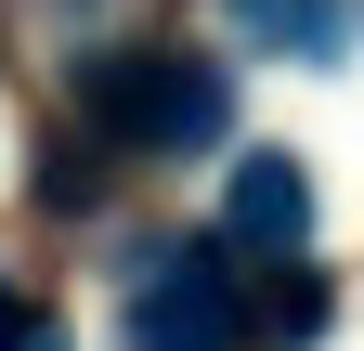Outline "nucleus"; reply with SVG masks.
<instances>
[{
  "label": "nucleus",
  "mask_w": 364,
  "mask_h": 351,
  "mask_svg": "<svg viewBox=\"0 0 364 351\" xmlns=\"http://www.w3.org/2000/svg\"><path fill=\"white\" fill-rule=\"evenodd\" d=\"M78 117L105 130L117 156H196L235 130V78L169 53V39H130V53H91L78 65Z\"/></svg>",
  "instance_id": "f257e3e1"
},
{
  "label": "nucleus",
  "mask_w": 364,
  "mask_h": 351,
  "mask_svg": "<svg viewBox=\"0 0 364 351\" xmlns=\"http://www.w3.org/2000/svg\"><path fill=\"white\" fill-rule=\"evenodd\" d=\"M247 286L221 247H169L144 260V286H130V351H247Z\"/></svg>",
  "instance_id": "f03ea898"
},
{
  "label": "nucleus",
  "mask_w": 364,
  "mask_h": 351,
  "mask_svg": "<svg viewBox=\"0 0 364 351\" xmlns=\"http://www.w3.org/2000/svg\"><path fill=\"white\" fill-rule=\"evenodd\" d=\"M221 234H235V247H273V260H287L299 234H312V183H299V156H247L235 169V195H221Z\"/></svg>",
  "instance_id": "7ed1b4c3"
},
{
  "label": "nucleus",
  "mask_w": 364,
  "mask_h": 351,
  "mask_svg": "<svg viewBox=\"0 0 364 351\" xmlns=\"http://www.w3.org/2000/svg\"><path fill=\"white\" fill-rule=\"evenodd\" d=\"M260 53H287V65H338L351 39H364V0H221Z\"/></svg>",
  "instance_id": "20e7f679"
},
{
  "label": "nucleus",
  "mask_w": 364,
  "mask_h": 351,
  "mask_svg": "<svg viewBox=\"0 0 364 351\" xmlns=\"http://www.w3.org/2000/svg\"><path fill=\"white\" fill-rule=\"evenodd\" d=\"M0 351H65V325H53V313H26V299H14V313H0Z\"/></svg>",
  "instance_id": "39448f33"
},
{
  "label": "nucleus",
  "mask_w": 364,
  "mask_h": 351,
  "mask_svg": "<svg viewBox=\"0 0 364 351\" xmlns=\"http://www.w3.org/2000/svg\"><path fill=\"white\" fill-rule=\"evenodd\" d=\"M0 313H14V286H0Z\"/></svg>",
  "instance_id": "423d86ee"
}]
</instances>
